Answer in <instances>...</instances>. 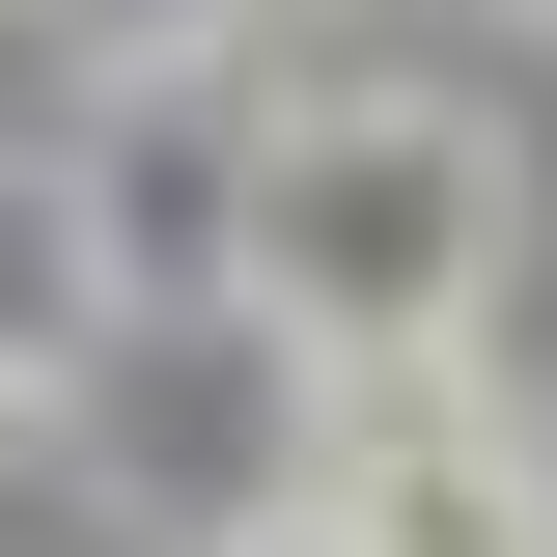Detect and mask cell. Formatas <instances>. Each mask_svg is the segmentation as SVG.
Listing matches in <instances>:
<instances>
[{"label":"cell","instance_id":"cell-3","mask_svg":"<svg viewBox=\"0 0 557 557\" xmlns=\"http://www.w3.org/2000/svg\"><path fill=\"white\" fill-rule=\"evenodd\" d=\"M84 362H112V196L84 168H0V418L84 391Z\"/></svg>","mask_w":557,"mask_h":557},{"label":"cell","instance_id":"cell-6","mask_svg":"<svg viewBox=\"0 0 557 557\" xmlns=\"http://www.w3.org/2000/svg\"><path fill=\"white\" fill-rule=\"evenodd\" d=\"M530 28H557V0H530Z\"/></svg>","mask_w":557,"mask_h":557},{"label":"cell","instance_id":"cell-5","mask_svg":"<svg viewBox=\"0 0 557 557\" xmlns=\"http://www.w3.org/2000/svg\"><path fill=\"white\" fill-rule=\"evenodd\" d=\"M251 28H335V0H251Z\"/></svg>","mask_w":557,"mask_h":557},{"label":"cell","instance_id":"cell-4","mask_svg":"<svg viewBox=\"0 0 557 557\" xmlns=\"http://www.w3.org/2000/svg\"><path fill=\"white\" fill-rule=\"evenodd\" d=\"M168 557H362V530H335L307 474H278V502H223V530H168Z\"/></svg>","mask_w":557,"mask_h":557},{"label":"cell","instance_id":"cell-2","mask_svg":"<svg viewBox=\"0 0 557 557\" xmlns=\"http://www.w3.org/2000/svg\"><path fill=\"white\" fill-rule=\"evenodd\" d=\"M307 502H335L362 557H557V446L474 362H335V391H307Z\"/></svg>","mask_w":557,"mask_h":557},{"label":"cell","instance_id":"cell-1","mask_svg":"<svg viewBox=\"0 0 557 557\" xmlns=\"http://www.w3.org/2000/svg\"><path fill=\"white\" fill-rule=\"evenodd\" d=\"M502 251H530V168H502V112H446V84L251 112V168H223V307H251L307 391H335V362H474Z\"/></svg>","mask_w":557,"mask_h":557}]
</instances>
